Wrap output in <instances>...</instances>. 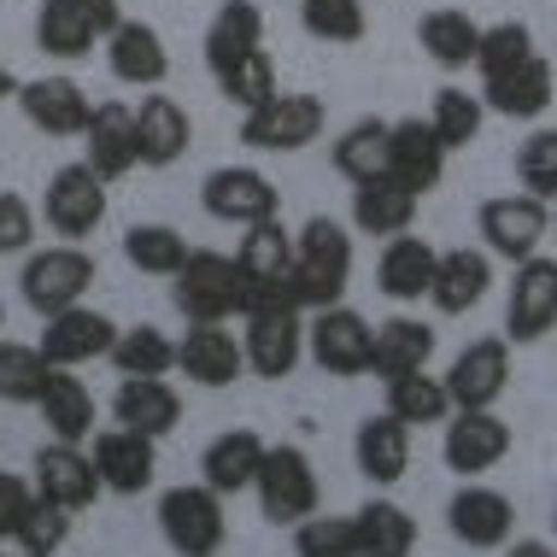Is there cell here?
Returning <instances> with one entry per match:
<instances>
[{
	"instance_id": "46",
	"label": "cell",
	"mask_w": 557,
	"mask_h": 557,
	"mask_svg": "<svg viewBox=\"0 0 557 557\" xmlns=\"http://www.w3.org/2000/svg\"><path fill=\"white\" fill-rule=\"evenodd\" d=\"M534 53V29L522 18H505V24H481V48H475V77H505V71H517L522 59Z\"/></svg>"
},
{
	"instance_id": "33",
	"label": "cell",
	"mask_w": 557,
	"mask_h": 557,
	"mask_svg": "<svg viewBox=\"0 0 557 557\" xmlns=\"http://www.w3.org/2000/svg\"><path fill=\"white\" fill-rule=\"evenodd\" d=\"M434 329L423 318H387V323H375V352H370V370L382 375V382H394V375H411V370H429V358H434Z\"/></svg>"
},
{
	"instance_id": "12",
	"label": "cell",
	"mask_w": 557,
	"mask_h": 557,
	"mask_svg": "<svg viewBox=\"0 0 557 557\" xmlns=\"http://www.w3.org/2000/svg\"><path fill=\"white\" fill-rule=\"evenodd\" d=\"M200 206H206L218 223L252 230V223L282 218V188L270 183L264 171H252V164H218V171L200 183Z\"/></svg>"
},
{
	"instance_id": "41",
	"label": "cell",
	"mask_w": 557,
	"mask_h": 557,
	"mask_svg": "<svg viewBox=\"0 0 557 557\" xmlns=\"http://www.w3.org/2000/svg\"><path fill=\"white\" fill-rule=\"evenodd\" d=\"M481 124H487V107H481V95H470V88H458V83L434 88L429 129L441 135V147H446V153H458V147L481 141Z\"/></svg>"
},
{
	"instance_id": "36",
	"label": "cell",
	"mask_w": 557,
	"mask_h": 557,
	"mask_svg": "<svg viewBox=\"0 0 557 557\" xmlns=\"http://www.w3.org/2000/svg\"><path fill=\"white\" fill-rule=\"evenodd\" d=\"M387 117H358V124H346L335 141H329V164L346 176V183H375V176H387Z\"/></svg>"
},
{
	"instance_id": "22",
	"label": "cell",
	"mask_w": 557,
	"mask_h": 557,
	"mask_svg": "<svg viewBox=\"0 0 557 557\" xmlns=\"http://www.w3.org/2000/svg\"><path fill=\"white\" fill-rule=\"evenodd\" d=\"M88 458H95V470H100V487L117 493V499L147 493L159 475V441H147V434H135V429H100Z\"/></svg>"
},
{
	"instance_id": "16",
	"label": "cell",
	"mask_w": 557,
	"mask_h": 557,
	"mask_svg": "<svg viewBox=\"0 0 557 557\" xmlns=\"http://www.w3.org/2000/svg\"><path fill=\"white\" fill-rule=\"evenodd\" d=\"M240 352H247V375L282 382L306 358V311H247L240 318Z\"/></svg>"
},
{
	"instance_id": "37",
	"label": "cell",
	"mask_w": 557,
	"mask_h": 557,
	"mask_svg": "<svg viewBox=\"0 0 557 557\" xmlns=\"http://www.w3.org/2000/svg\"><path fill=\"white\" fill-rule=\"evenodd\" d=\"M358 557H411L417 552V517L394 499H364L352 510Z\"/></svg>"
},
{
	"instance_id": "31",
	"label": "cell",
	"mask_w": 557,
	"mask_h": 557,
	"mask_svg": "<svg viewBox=\"0 0 557 557\" xmlns=\"http://www.w3.org/2000/svg\"><path fill=\"white\" fill-rule=\"evenodd\" d=\"M434 259L441 252L423 235H394L382 247V259H375V288L394 299V306H423L429 282H434Z\"/></svg>"
},
{
	"instance_id": "3",
	"label": "cell",
	"mask_w": 557,
	"mask_h": 557,
	"mask_svg": "<svg viewBox=\"0 0 557 557\" xmlns=\"http://www.w3.org/2000/svg\"><path fill=\"white\" fill-rule=\"evenodd\" d=\"M95 252L88 247H71V240H59V247H41L24 259V276H18V294L24 306L36 311V318H59V311L83 306L88 288H95Z\"/></svg>"
},
{
	"instance_id": "21",
	"label": "cell",
	"mask_w": 557,
	"mask_h": 557,
	"mask_svg": "<svg viewBox=\"0 0 557 557\" xmlns=\"http://www.w3.org/2000/svg\"><path fill=\"white\" fill-rule=\"evenodd\" d=\"M18 112L53 141H83L95 100H88L77 77H36V83H18Z\"/></svg>"
},
{
	"instance_id": "40",
	"label": "cell",
	"mask_w": 557,
	"mask_h": 557,
	"mask_svg": "<svg viewBox=\"0 0 557 557\" xmlns=\"http://www.w3.org/2000/svg\"><path fill=\"white\" fill-rule=\"evenodd\" d=\"M188 252L194 247L171 230V223H129V230H124V259L141 270V276H164V282H171L176 270L188 264Z\"/></svg>"
},
{
	"instance_id": "29",
	"label": "cell",
	"mask_w": 557,
	"mask_h": 557,
	"mask_svg": "<svg viewBox=\"0 0 557 557\" xmlns=\"http://www.w3.org/2000/svg\"><path fill=\"white\" fill-rule=\"evenodd\" d=\"M259 463H264V434L259 429H223L218 441L200 451V481L218 499H235V493H252Z\"/></svg>"
},
{
	"instance_id": "20",
	"label": "cell",
	"mask_w": 557,
	"mask_h": 557,
	"mask_svg": "<svg viewBox=\"0 0 557 557\" xmlns=\"http://www.w3.org/2000/svg\"><path fill=\"white\" fill-rule=\"evenodd\" d=\"M176 370L188 375L194 387H235L247 375V352H240V335L223 323H188V335L176 341Z\"/></svg>"
},
{
	"instance_id": "10",
	"label": "cell",
	"mask_w": 557,
	"mask_h": 557,
	"mask_svg": "<svg viewBox=\"0 0 557 557\" xmlns=\"http://www.w3.org/2000/svg\"><path fill=\"white\" fill-rule=\"evenodd\" d=\"M370 352H375V329L370 318H358L352 306H329L311 311L306 323V358L335 382H352V375H370Z\"/></svg>"
},
{
	"instance_id": "1",
	"label": "cell",
	"mask_w": 557,
	"mask_h": 557,
	"mask_svg": "<svg viewBox=\"0 0 557 557\" xmlns=\"http://www.w3.org/2000/svg\"><path fill=\"white\" fill-rule=\"evenodd\" d=\"M294 306L299 311H329L346 306V288H352V235L335 218H311L306 230L294 235Z\"/></svg>"
},
{
	"instance_id": "23",
	"label": "cell",
	"mask_w": 557,
	"mask_h": 557,
	"mask_svg": "<svg viewBox=\"0 0 557 557\" xmlns=\"http://www.w3.org/2000/svg\"><path fill=\"white\" fill-rule=\"evenodd\" d=\"M552 100H557V71L540 53H529L517 71H505V77L481 83V107L493 117H510V124H540V117L552 112Z\"/></svg>"
},
{
	"instance_id": "54",
	"label": "cell",
	"mask_w": 557,
	"mask_h": 557,
	"mask_svg": "<svg viewBox=\"0 0 557 557\" xmlns=\"http://www.w3.org/2000/svg\"><path fill=\"white\" fill-rule=\"evenodd\" d=\"M0 341H7V299H0Z\"/></svg>"
},
{
	"instance_id": "28",
	"label": "cell",
	"mask_w": 557,
	"mask_h": 557,
	"mask_svg": "<svg viewBox=\"0 0 557 557\" xmlns=\"http://www.w3.org/2000/svg\"><path fill=\"white\" fill-rule=\"evenodd\" d=\"M107 71L124 88H159L164 77H171V48H164V36L153 24L124 18L107 36Z\"/></svg>"
},
{
	"instance_id": "27",
	"label": "cell",
	"mask_w": 557,
	"mask_h": 557,
	"mask_svg": "<svg viewBox=\"0 0 557 557\" xmlns=\"http://www.w3.org/2000/svg\"><path fill=\"white\" fill-rule=\"evenodd\" d=\"M188 141H194V117L183 112V100L147 95L141 107H135V159H141L147 171H171V164L188 153Z\"/></svg>"
},
{
	"instance_id": "43",
	"label": "cell",
	"mask_w": 557,
	"mask_h": 557,
	"mask_svg": "<svg viewBox=\"0 0 557 557\" xmlns=\"http://www.w3.org/2000/svg\"><path fill=\"white\" fill-rule=\"evenodd\" d=\"M299 24L311 41H329V48H358L370 36L364 0H299Z\"/></svg>"
},
{
	"instance_id": "39",
	"label": "cell",
	"mask_w": 557,
	"mask_h": 557,
	"mask_svg": "<svg viewBox=\"0 0 557 557\" xmlns=\"http://www.w3.org/2000/svg\"><path fill=\"white\" fill-rule=\"evenodd\" d=\"M382 387H387V417H399L405 429H434V423H446V417H451L446 382H441V375H429V370L394 375V382H382Z\"/></svg>"
},
{
	"instance_id": "30",
	"label": "cell",
	"mask_w": 557,
	"mask_h": 557,
	"mask_svg": "<svg viewBox=\"0 0 557 557\" xmlns=\"http://www.w3.org/2000/svg\"><path fill=\"white\" fill-rule=\"evenodd\" d=\"M352 458H358V475L370 487H399L405 470H411V429L399 417H364L352 434Z\"/></svg>"
},
{
	"instance_id": "26",
	"label": "cell",
	"mask_w": 557,
	"mask_h": 557,
	"mask_svg": "<svg viewBox=\"0 0 557 557\" xmlns=\"http://www.w3.org/2000/svg\"><path fill=\"white\" fill-rule=\"evenodd\" d=\"M112 417L117 429H135L147 441H164L176 423H183V394H176L164 375H124L112 394Z\"/></svg>"
},
{
	"instance_id": "45",
	"label": "cell",
	"mask_w": 557,
	"mask_h": 557,
	"mask_svg": "<svg viewBox=\"0 0 557 557\" xmlns=\"http://www.w3.org/2000/svg\"><path fill=\"white\" fill-rule=\"evenodd\" d=\"M53 364L29 341H0V405H36Z\"/></svg>"
},
{
	"instance_id": "44",
	"label": "cell",
	"mask_w": 557,
	"mask_h": 557,
	"mask_svg": "<svg viewBox=\"0 0 557 557\" xmlns=\"http://www.w3.org/2000/svg\"><path fill=\"white\" fill-rule=\"evenodd\" d=\"M218 95L230 100V107H240V112H259L270 95H282V83H276V59H270L264 48L240 53L235 65H223V71H218Z\"/></svg>"
},
{
	"instance_id": "47",
	"label": "cell",
	"mask_w": 557,
	"mask_h": 557,
	"mask_svg": "<svg viewBox=\"0 0 557 557\" xmlns=\"http://www.w3.org/2000/svg\"><path fill=\"white\" fill-rule=\"evenodd\" d=\"M517 183L534 200H557V124H540L534 135H522L517 147Z\"/></svg>"
},
{
	"instance_id": "2",
	"label": "cell",
	"mask_w": 557,
	"mask_h": 557,
	"mask_svg": "<svg viewBox=\"0 0 557 557\" xmlns=\"http://www.w3.org/2000/svg\"><path fill=\"white\" fill-rule=\"evenodd\" d=\"M252 493H259V517L276 522V529H299L306 517L323 510V481L311 470L306 446H264Z\"/></svg>"
},
{
	"instance_id": "18",
	"label": "cell",
	"mask_w": 557,
	"mask_h": 557,
	"mask_svg": "<svg viewBox=\"0 0 557 557\" xmlns=\"http://www.w3.org/2000/svg\"><path fill=\"white\" fill-rule=\"evenodd\" d=\"M112 341H117V323L83 299V306L59 311V318H41L36 346H41V358H48L53 370H83V364H95V358H107Z\"/></svg>"
},
{
	"instance_id": "24",
	"label": "cell",
	"mask_w": 557,
	"mask_h": 557,
	"mask_svg": "<svg viewBox=\"0 0 557 557\" xmlns=\"http://www.w3.org/2000/svg\"><path fill=\"white\" fill-rule=\"evenodd\" d=\"M83 164L100 176V183H117V176H129L135 164V107L124 100H100L95 112H88V129H83Z\"/></svg>"
},
{
	"instance_id": "7",
	"label": "cell",
	"mask_w": 557,
	"mask_h": 557,
	"mask_svg": "<svg viewBox=\"0 0 557 557\" xmlns=\"http://www.w3.org/2000/svg\"><path fill=\"white\" fill-rule=\"evenodd\" d=\"M475 235H481V252L487 259H505V264H522L534 259L540 247H546L552 235V206L534 200V194H493V200H481L475 212Z\"/></svg>"
},
{
	"instance_id": "56",
	"label": "cell",
	"mask_w": 557,
	"mask_h": 557,
	"mask_svg": "<svg viewBox=\"0 0 557 557\" xmlns=\"http://www.w3.org/2000/svg\"><path fill=\"white\" fill-rule=\"evenodd\" d=\"M552 529H557V505H552Z\"/></svg>"
},
{
	"instance_id": "53",
	"label": "cell",
	"mask_w": 557,
	"mask_h": 557,
	"mask_svg": "<svg viewBox=\"0 0 557 557\" xmlns=\"http://www.w3.org/2000/svg\"><path fill=\"white\" fill-rule=\"evenodd\" d=\"M0 100H18V77H12L7 65H0Z\"/></svg>"
},
{
	"instance_id": "15",
	"label": "cell",
	"mask_w": 557,
	"mask_h": 557,
	"mask_svg": "<svg viewBox=\"0 0 557 557\" xmlns=\"http://www.w3.org/2000/svg\"><path fill=\"white\" fill-rule=\"evenodd\" d=\"M441 382L451 394V411H493V405L505 399V387H510V341L505 335L470 341L458 358H451V370L441 375Z\"/></svg>"
},
{
	"instance_id": "38",
	"label": "cell",
	"mask_w": 557,
	"mask_h": 557,
	"mask_svg": "<svg viewBox=\"0 0 557 557\" xmlns=\"http://www.w3.org/2000/svg\"><path fill=\"white\" fill-rule=\"evenodd\" d=\"M417 41H423V53L441 71H470L475 48H481V24L458 7H434V12H423V24H417Z\"/></svg>"
},
{
	"instance_id": "48",
	"label": "cell",
	"mask_w": 557,
	"mask_h": 557,
	"mask_svg": "<svg viewBox=\"0 0 557 557\" xmlns=\"http://www.w3.org/2000/svg\"><path fill=\"white\" fill-rule=\"evenodd\" d=\"M294 557H358V529L352 517H306L294 529Z\"/></svg>"
},
{
	"instance_id": "49",
	"label": "cell",
	"mask_w": 557,
	"mask_h": 557,
	"mask_svg": "<svg viewBox=\"0 0 557 557\" xmlns=\"http://www.w3.org/2000/svg\"><path fill=\"white\" fill-rule=\"evenodd\" d=\"M65 540H71V510L36 499L12 546H18V557H59V552H65Z\"/></svg>"
},
{
	"instance_id": "13",
	"label": "cell",
	"mask_w": 557,
	"mask_h": 557,
	"mask_svg": "<svg viewBox=\"0 0 557 557\" xmlns=\"http://www.w3.org/2000/svg\"><path fill=\"white\" fill-rule=\"evenodd\" d=\"M441 458L446 470H458L463 481H481L487 470H499L510 458V446H517V434L499 411H451L441 423Z\"/></svg>"
},
{
	"instance_id": "55",
	"label": "cell",
	"mask_w": 557,
	"mask_h": 557,
	"mask_svg": "<svg viewBox=\"0 0 557 557\" xmlns=\"http://www.w3.org/2000/svg\"><path fill=\"white\" fill-rule=\"evenodd\" d=\"M552 235H557V200H552Z\"/></svg>"
},
{
	"instance_id": "35",
	"label": "cell",
	"mask_w": 557,
	"mask_h": 557,
	"mask_svg": "<svg viewBox=\"0 0 557 557\" xmlns=\"http://www.w3.org/2000/svg\"><path fill=\"white\" fill-rule=\"evenodd\" d=\"M252 48H264V12H259V0H223L218 18L206 24V71L218 77L223 65H235V59L252 53Z\"/></svg>"
},
{
	"instance_id": "19",
	"label": "cell",
	"mask_w": 557,
	"mask_h": 557,
	"mask_svg": "<svg viewBox=\"0 0 557 557\" xmlns=\"http://www.w3.org/2000/svg\"><path fill=\"white\" fill-rule=\"evenodd\" d=\"M446 147L441 135L429 129V117H399L394 129H387V183H399L405 194H434L446 176Z\"/></svg>"
},
{
	"instance_id": "9",
	"label": "cell",
	"mask_w": 557,
	"mask_h": 557,
	"mask_svg": "<svg viewBox=\"0 0 557 557\" xmlns=\"http://www.w3.org/2000/svg\"><path fill=\"white\" fill-rule=\"evenodd\" d=\"M329 112L318 95H270L259 112H240V141L252 153H306L311 141H323Z\"/></svg>"
},
{
	"instance_id": "52",
	"label": "cell",
	"mask_w": 557,
	"mask_h": 557,
	"mask_svg": "<svg viewBox=\"0 0 557 557\" xmlns=\"http://www.w3.org/2000/svg\"><path fill=\"white\" fill-rule=\"evenodd\" d=\"M505 557H557V552H552V540H510Z\"/></svg>"
},
{
	"instance_id": "42",
	"label": "cell",
	"mask_w": 557,
	"mask_h": 557,
	"mask_svg": "<svg viewBox=\"0 0 557 557\" xmlns=\"http://www.w3.org/2000/svg\"><path fill=\"white\" fill-rule=\"evenodd\" d=\"M107 358H112L117 375H171L176 370V341L153 323H135V329H117Z\"/></svg>"
},
{
	"instance_id": "4",
	"label": "cell",
	"mask_w": 557,
	"mask_h": 557,
	"mask_svg": "<svg viewBox=\"0 0 557 557\" xmlns=\"http://www.w3.org/2000/svg\"><path fill=\"white\" fill-rule=\"evenodd\" d=\"M124 24L117 0H41L36 12V48L59 59V65H77L95 48H107V36Z\"/></svg>"
},
{
	"instance_id": "25",
	"label": "cell",
	"mask_w": 557,
	"mask_h": 557,
	"mask_svg": "<svg viewBox=\"0 0 557 557\" xmlns=\"http://www.w3.org/2000/svg\"><path fill=\"white\" fill-rule=\"evenodd\" d=\"M493 294V259L481 247H446L434 259V282H429V306L441 318H463L481 299Z\"/></svg>"
},
{
	"instance_id": "32",
	"label": "cell",
	"mask_w": 557,
	"mask_h": 557,
	"mask_svg": "<svg viewBox=\"0 0 557 557\" xmlns=\"http://www.w3.org/2000/svg\"><path fill=\"white\" fill-rule=\"evenodd\" d=\"M36 411H41V423H48L53 441H65V446L95 441V394H88V382L77 370H53L48 387H41V399H36Z\"/></svg>"
},
{
	"instance_id": "34",
	"label": "cell",
	"mask_w": 557,
	"mask_h": 557,
	"mask_svg": "<svg viewBox=\"0 0 557 557\" xmlns=\"http://www.w3.org/2000/svg\"><path fill=\"white\" fill-rule=\"evenodd\" d=\"M417 206H423L417 194H405L399 183L375 176V183H358V188H352V230H358V235H382V240L411 235Z\"/></svg>"
},
{
	"instance_id": "11",
	"label": "cell",
	"mask_w": 557,
	"mask_h": 557,
	"mask_svg": "<svg viewBox=\"0 0 557 557\" xmlns=\"http://www.w3.org/2000/svg\"><path fill=\"white\" fill-rule=\"evenodd\" d=\"M510 270H517V276H510V288H505V341L534 346L557 329V259L534 252V259H522Z\"/></svg>"
},
{
	"instance_id": "51",
	"label": "cell",
	"mask_w": 557,
	"mask_h": 557,
	"mask_svg": "<svg viewBox=\"0 0 557 557\" xmlns=\"http://www.w3.org/2000/svg\"><path fill=\"white\" fill-rule=\"evenodd\" d=\"M29 505H36V487H29V475L0 470V546H12V540H18Z\"/></svg>"
},
{
	"instance_id": "50",
	"label": "cell",
	"mask_w": 557,
	"mask_h": 557,
	"mask_svg": "<svg viewBox=\"0 0 557 557\" xmlns=\"http://www.w3.org/2000/svg\"><path fill=\"white\" fill-rule=\"evenodd\" d=\"M41 212L24 200V194H0V259H18V252L36 247Z\"/></svg>"
},
{
	"instance_id": "8",
	"label": "cell",
	"mask_w": 557,
	"mask_h": 557,
	"mask_svg": "<svg viewBox=\"0 0 557 557\" xmlns=\"http://www.w3.org/2000/svg\"><path fill=\"white\" fill-rule=\"evenodd\" d=\"M36 212H41V223H48L59 240L83 247V240H95V230L107 223V183H100L83 159H71V164H59V171L48 176Z\"/></svg>"
},
{
	"instance_id": "57",
	"label": "cell",
	"mask_w": 557,
	"mask_h": 557,
	"mask_svg": "<svg viewBox=\"0 0 557 557\" xmlns=\"http://www.w3.org/2000/svg\"><path fill=\"white\" fill-rule=\"evenodd\" d=\"M0 557H12V552H7V546H0Z\"/></svg>"
},
{
	"instance_id": "17",
	"label": "cell",
	"mask_w": 557,
	"mask_h": 557,
	"mask_svg": "<svg viewBox=\"0 0 557 557\" xmlns=\"http://www.w3.org/2000/svg\"><path fill=\"white\" fill-rule=\"evenodd\" d=\"M29 487H36V499H48L59 510H88L100 499V470H95V458H88L83 446H65V441H48L36 451V463H29Z\"/></svg>"
},
{
	"instance_id": "14",
	"label": "cell",
	"mask_w": 557,
	"mask_h": 557,
	"mask_svg": "<svg viewBox=\"0 0 557 557\" xmlns=\"http://www.w3.org/2000/svg\"><path fill=\"white\" fill-rule=\"evenodd\" d=\"M446 529L470 552H505L510 534H517V505H510V493L487 487V481H463L446 499Z\"/></svg>"
},
{
	"instance_id": "6",
	"label": "cell",
	"mask_w": 557,
	"mask_h": 557,
	"mask_svg": "<svg viewBox=\"0 0 557 557\" xmlns=\"http://www.w3.org/2000/svg\"><path fill=\"white\" fill-rule=\"evenodd\" d=\"M159 534L176 557H218L223 540H230V517H223V499L206 481H183V487L159 493Z\"/></svg>"
},
{
	"instance_id": "5",
	"label": "cell",
	"mask_w": 557,
	"mask_h": 557,
	"mask_svg": "<svg viewBox=\"0 0 557 557\" xmlns=\"http://www.w3.org/2000/svg\"><path fill=\"white\" fill-rule=\"evenodd\" d=\"M240 294H247L240 264L230 259V252H212V247H194L188 264L171 276V299H176V311H183L188 323H230V318H240Z\"/></svg>"
}]
</instances>
